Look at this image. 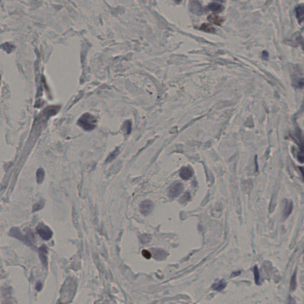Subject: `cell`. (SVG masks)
I'll return each instance as SVG.
<instances>
[{"label": "cell", "mask_w": 304, "mask_h": 304, "mask_svg": "<svg viewBox=\"0 0 304 304\" xmlns=\"http://www.w3.org/2000/svg\"><path fill=\"white\" fill-rule=\"evenodd\" d=\"M37 232L40 237L46 241L50 239L52 236V232L50 228L43 224H40L38 226Z\"/></svg>", "instance_id": "2"}, {"label": "cell", "mask_w": 304, "mask_h": 304, "mask_svg": "<svg viewBox=\"0 0 304 304\" xmlns=\"http://www.w3.org/2000/svg\"><path fill=\"white\" fill-rule=\"evenodd\" d=\"M40 257L41 258L42 263L45 265H47V249L45 247H42L39 249Z\"/></svg>", "instance_id": "9"}, {"label": "cell", "mask_w": 304, "mask_h": 304, "mask_svg": "<svg viewBox=\"0 0 304 304\" xmlns=\"http://www.w3.org/2000/svg\"><path fill=\"white\" fill-rule=\"evenodd\" d=\"M184 190L183 185L180 182L175 183L172 185L169 190V196L171 198H176L179 196Z\"/></svg>", "instance_id": "3"}, {"label": "cell", "mask_w": 304, "mask_h": 304, "mask_svg": "<svg viewBox=\"0 0 304 304\" xmlns=\"http://www.w3.org/2000/svg\"><path fill=\"white\" fill-rule=\"evenodd\" d=\"M208 21L210 23L214 24L217 26H220L223 22L224 21V18L222 16L216 14H211L209 15L207 17Z\"/></svg>", "instance_id": "5"}, {"label": "cell", "mask_w": 304, "mask_h": 304, "mask_svg": "<svg viewBox=\"0 0 304 304\" xmlns=\"http://www.w3.org/2000/svg\"><path fill=\"white\" fill-rule=\"evenodd\" d=\"M208 9L213 11V12H221L223 9L224 7L223 5L217 3V2H211L207 6Z\"/></svg>", "instance_id": "8"}, {"label": "cell", "mask_w": 304, "mask_h": 304, "mask_svg": "<svg viewBox=\"0 0 304 304\" xmlns=\"http://www.w3.org/2000/svg\"><path fill=\"white\" fill-rule=\"evenodd\" d=\"M153 251H154V255L155 257H158V258H160L161 257H164L166 256V252L162 249H155Z\"/></svg>", "instance_id": "16"}, {"label": "cell", "mask_w": 304, "mask_h": 304, "mask_svg": "<svg viewBox=\"0 0 304 304\" xmlns=\"http://www.w3.org/2000/svg\"><path fill=\"white\" fill-rule=\"evenodd\" d=\"M190 197H191V196H190V193H189V192H186V193H185V194H184V195L181 197V198L180 199L179 201H180V203H186L187 201H188L190 200Z\"/></svg>", "instance_id": "19"}, {"label": "cell", "mask_w": 304, "mask_h": 304, "mask_svg": "<svg viewBox=\"0 0 304 304\" xmlns=\"http://www.w3.org/2000/svg\"><path fill=\"white\" fill-rule=\"evenodd\" d=\"M296 16L299 22L301 23L304 20V7L302 5H299L296 8Z\"/></svg>", "instance_id": "10"}, {"label": "cell", "mask_w": 304, "mask_h": 304, "mask_svg": "<svg viewBox=\"0 0 304 304\" xmlns=\"http://www.w3.org/2000/svg\"><path fill=\"white\" fill-rule=\"evenodd\" d=\"M142 254H143V257H145L147 259H150L151 258V257H152L151 253L149 251H147L146 249H144V250L142 251Z\"/></svg>", "instance_id": "21"}, {"label": "cell", "mask_w": 304, "mask_h": 304, "mask_svg": "<svg viewBox=\"0 0 304 304\" xmlns=\"http://www.w3.org/2000/svg\"><path fill=\"white\" fill-rule=\"evenodd\" d=\"M97 119L89 113L83 114L78 121V125L86 131H91L96 127Z\"/></svg>", "instance_id": "1"}, {"label": "cell", "mask_w": 304, "mask_h": 304, "mask_svg": "<svg viewBox=\"0 0 304 304\" xmlns=\"http://www.w3.org/2000/svg\"><path fill=\"white\" fill-rule=\"evenodd\" d=\"M12 304V303H11V302H10V301H7V302H5V304Z\"/></svg>", "instance_id": "25"}, {"label": "cell", "mask_w": 304, "mask_h": 304, "mask_svg": "<svg viewBox=\"0 0 304 304\" xmlns=\"http://www.w3.org/2000/svg\"><path fill=\"white\" fill-rule=\"evenodd\" d=\"M293 209V204L290 202L287 203L285 205V210H284V217H288V216L291 213Z\"/></svg>", "instance_id": "14"}, {"label": "cell", "mask_w": 304, "mask_h": 304, "mask_svg": "<svg viewBox=\"0 0 304 304\" xmlns=\"http://www.w3.org/2000/svg\"><path fill=\"white\" fill-rule=\"evenodd\" d=\"M296 287V273H294L290 281V288L292 290H294Z\"/></svg>", "instance_id": "18"}, {"label": "cell", "mask_w": 304, "mask_h": 304, "mask_svg": "<svg viewBox=\"0 0 304 304\" xmlns=\"http://www.w3.org/2000/svg\"><path fill=\"white\" fill-rule=\"evenodd\" d=\"M289 304H296V303H295V301L294 300V299H293V298H290Z\"/></svg>", "instance_id": "24"}, {"label": "cell", "mask_w": 304, "mask_h": 304, "mask_svg": "<svg viewBox=\"0 0 304 304\" xmlns=\"http://www.w3.org/2000/svg\"><path fill=\"white\" fill-rule=\"evenodd\" d=\"M154 205L150 200L143 201L140 205V211L144 216L149 215L153 210Z\"/></svg>", "instance_id": "4"}, {"label": "cell", "mask_w": 304, "mask_h": 304, "mask_svg": "<svg viewBox=\"0 0 304 304\" xmlns=\"http://www.w3.org/2000/svg\"><path fill=\"white\" fill-rule=\"evenodd\" d=\"M179 175L184 180L189 179L193 175V171L189 167H182L180 171Z\"/></svg>", "instance_id": "7"}, {"label": "cell", "mask_w": 304, "mask_h": 304, "mask_svg": "<svg viewBox=\"0 0 304 304\" xmlns=\"http://www.w3.org/2000/svg\"><path fill=\"white\" fill-rule=\"evenodd\" d=\"M44 176H45V173H44V171L43 170V169H42V168L39 169L37 171V173H36L38 183L40 184L42 182L43 178H44Z\"/></svg>", "instance_id": "15"}, {"label": "cell", "mask_w": 304, "mask_h": 304, "mask_svg": "<svg viewBox=\"0 0 304 304\" xmlns=\"http://www.w3.org/2000/svg\"><path fill=\"white\" fill-rule=\"evenodd\" d=\"M43 207V204L42 203L40 202H39V203H37L36 204H35V206H34V209L33 210L34 211H37V210H39V209H42Z\"/></svg>", "instance_id": "22"}, {"label": "cell", "mask_w": 304, "mask_h": 304, "mask_svg": "<svg viewBox=\"0 0 304 304\" xmlns=\"http://www.w3.org/2000/svg\"><path fill=\"white\" fill-rule=\"evenodd\" d=\"M191 11L197 15H200L202 13V7L198 1H192L190 3Z\"/></svg>", "instance_id": "6"}, {"label": "cell", "mask_w": 304, "mask_h": 304, "mask_svg": "<svg viewBox=\"0 0 304 304\" xmlns=\"http://www.w3.org/2000/svg\"><path fill=\"white\" fill-rule=\"evenodd\" d=\"M226 283L223 280H221L217 283L213 284L212 286V288L216 291L220 292V291L223 290L226 287Z\"/></svg>", "instance_id": "13"}, {"label": "cell", "mask_w": 304, "mask_h": 304, "mask_svg": "<svg viewBox=\"0 0 304 304\" xmlns=\"http://www.w3.org/2000/svg\"><path fill=\"white\" fill-rule=\"evenodd\" d=\"M254 278H255V282L257 285L260 284V273L258 271V268L257 266H255L254 268Z\"/></svg>", "instance_id": "17"}, {"label": "cell", "mask_w": 304, "mask_h": 304, "mask_svg": "<svg viewBox=\"0 0 304 304\" xmlns=\"http://www.w3.org/2000/svg\"><path fill=\"white\" fill-rule=\"evenodd\" d=\"M140 240L143 243H147L150 241V236L149 235H142L140 236Z\"/></svg>", "instance_id": "20"}, {"label": "cell", "mask_w": 304, "mask_h": 304, "mask_svg": "<svg viewBox=\"0 0 304 304\" xmlns=\"http://www.w3.org/2000/svg\"><path fill=\"white\" fill-rule=\"evenodd\" d=\"M0 79H1V77H0Z\"/></svg>", "instance_id": "26"}, {"label": "cell", "mask_w": 304, "mask_h": 304, "mask_svg": "<svg viewBox=\"0 0 304 304\" xmlns=\"http://www.w3.org/2000/svg\"><path fill=\"white\" fill-rule=\"evenodd\" d=\"M262 58L264 60H267L268 58V53L267 51H264L263 52V53H262Z\"/></svg>", "instance_id": "23"}, {"label": "cell", "mask_w": 304, "mask_h": 304, "mask_svg": "<svg viewBox=\"0 0 304 304\" xmlns=\"http://www.w3.org/2000/svg\"><path fill=\"white\" fill-rule=\"evenodd\" d=\"M200 29L208 33H213L216 32V29L214 27H213L211 24H207V23H203L202 25L200 26Z\"/></svg>", "instance_id": "11"}, {"label": "cell", "mask_w": 304, "mask_h": 304, "mask_svg": "<svg viewBox=\"0 0 304 304\" xmlns=\"http://www.w3.org/2000/svg\"><path fill=\"white\" fill-rule=\"evenodd\" d=\"M119 149L118 147H117V148H116L114 150L113 152L109 154V156L106 158V160L105 162L106 163H109V162H112V160H114V159L118 156V155L119 154Z\"/></svg>", "instance_id": "12"}]
</instances>
